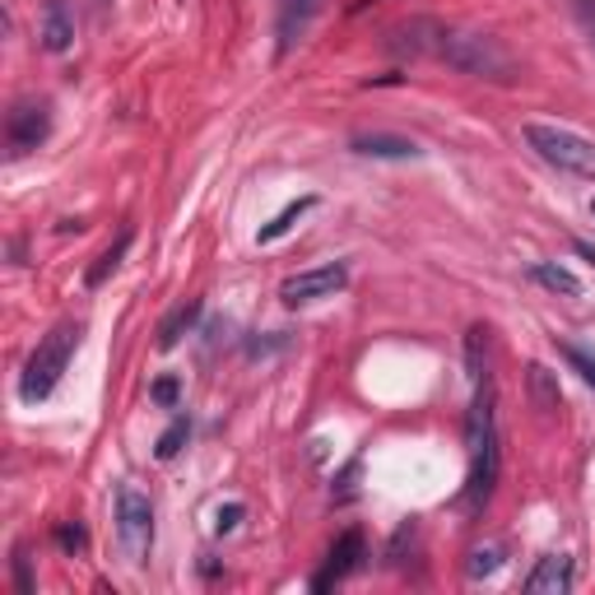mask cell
I'll return each instance as SVG.
<instances>
[{
    "label": "cell",
    "mask_w": 595,
    "mask_h": 595,
    "mask_svg": "<svg viewBox=\"0 0 595 595\" xmlns=\"http://www.w3.org/2000/svg\"><path fill=\"white\" fill-rule=\"evenodd\" d=\"M350 149L358 159H419L423 149L405 136H391V130H363V136L350 140Z\"/></svg>",
    "instance_id": "8fae6325"
},
{
    "label": "cell",
    "mask_w": 595,
    "mask_h": 595,
    "mask_svg": "<svg viewBox=\"0 0 595 595\" xmlns=\"http://www.w3.org/2000/svg\"><path fill=\"white\" fill-rule=\"evenodd\" d=\"M442 33H446V24L442 20H428V14H419V20H401L387 33V52L391 56H409V61H419V56H433L438 61Z\"/></svg>",
    "instance_id": "ba28073f"
},
{
    "label": "cell",
    "mask_w": 595,
    "mask_h": 595,
    "mask_svg": "<svg viewBox=\"0 0 595 595\" xmlns=\"http://www.w3.org/2000/svg\"><path fill=\"white\" fill-rule=\"evenodd\" d=\"M521 136L544 163H549V168L595 181V140L577 136V130H568V126H549V122H526Z\"/></svg>",
    "instance_id": "277c9868"
},
{
    "label": "cell",
    "mask_w": 595,
    "mask_h": 595,
    "mask_svg": "<svg viewBox=\"0 0 595 595\" xmlns=\"http://www.w3.org/2000/svg\"><path fill=\"white\" fill-rule=\"evenodd\" d=\"M498 568H503V549H498V544H489V549H474L470 564H466V572L474 577V582H479V577H493Z\"/></svg>",
    "instance_id": "7402d4cb"
},
{
    "label": "cell",
    "mask_w": 595,
    "mask_h": 595,
    "mask_svg": "<svg viewBox=\"0 0 595 595\" xmlns=\"http://www.w3.org/2000/svg\"><path fill=\"white\" fill-rule=\"evenodd\" d=\"M187 438H191V419L187 415H177L168 428H163V438H159V446H154V456L159 460H173L181 446H187Z\"/></svg>",
    "instance_id": "ffe728a7"
},
{
    "label": "cell",
    "mask_w": 595,
    "mask_h": 595,
    "mask_svg": "<svg viewBox=\"0 0 595 595\" xmlns=\"http://www.w3.org/2000/svg\"><path fill=\"white\" fill-rule=\"evenodd\" d=\"M591 214H595V195H591Z\"/></svg>",
    "instance_id": "4dcf8cb0"
},
{
    "label": "cell",
    "mask_w": 595,
    "mask_h": 595,
    "mask_svg": "<svg viewBox=\"0 0 595 595\" xmlns=\"http://www.w3.org/2000/svg\"><path fill=\"white\" fill-rule=\"evenodd\" d=\"M358 558H363V531H344L336 544H330V558H326V568L312 577V591H326V586H336L344 582L354 568H358Z\"/></svg>",
    "instance_id": "30bf717a"
},
{
    "label": "cell",
    "mask_w": 595,
    "mask_h": 595,
    "mask_svg": "<svg viewBox=\"0 0 595 595\" xmlns=\"http://www.w3.org/2000/svg\"><path fill=\"white\" fill-rule=\"evenodd\" d=\"M117 535L130 564H144L149 549H154V503L136 484L117 489Z\"/></svg>",
    "instance_id": "5b68a950"
},
{
    "label": "cell",
    "mask_w": 595,
    "mask_h": 595,
    "mask_svg": "<svg viewBox=\"0 0 595 595\" xmlns=\"http://www.w3.org/2000/svg\"><path fill=\"white\" fill-rule=\"evenodd\" d=\"M572 246H577V256H586V261H591V266H595V246H591V242H582V238H577Z\"/></svg>",
    "instance_id": "83f0119b"
},
{
    "label": "cell",
    "mask_w": 595,
    "mask_h": 595,
    "mask_svg": "<svg viewBox=\"0 0 595 595\" xmlns=\"http://www.w3.org/2000/svg\"><path fill=\"white\" fill-rule=\"evenodd\" d=\"M321 0H279V20H275V47L279 56H289L298 42H303V33L312 28V20H317Z\"/></svg>",
    "instance_id": "9c48e42d"
},
{
    "label": "cell",
    "mask_w": 595,
    "mask_h": 595,
    "mask_svg": "<svg viewBox=\"0 0 595 595\" xmlns=\"http://www.w3.org/2000/svg\"><path fill=\"white\" fill-rule=\"evenodd\" d=\"M56 544L65 554H79L89 544V535H85V526H75V521H65V526H56Z\"/></svg>",
    "instance_id": "cb8c5ba5"
},
{
    "label": "cell",
    "mask_w": 595,
    "mask_h": 595,
    "mask_svg": "<svg viewBox=\"0 0 595 595\" xmlns=\"http://www.w3.org/2000/svg\"><path fill=\"white\" fill-rule=\"evenodd\" d=\"M572 10H577V20H582V28L591 33V42H595V0H572Z\"/></svg>",
    "instance_id": "4316f807"
},
{
    "label": "cell",
    "mask_w": 595,
    "mask_h": 595,
    "mask_svg": "<svg viewBox=\"0 0 595 595\" xmlns=\"http://www.w3.org/2000/svg\"><path fill=\"white\" fill-rule=\"evenodd\" d=\"M372 5V0H354V10H368Z\"/></svg>",
    "instance_id": "f1b7e54d"
},
{
    "label": "cell",
    "mask_w": 595,
    "mask_h": 595,
    "mask_svg": "<svg viewBox=\"0 0 595 595\" xmlns=\"http://www.w3.org/2000/svg\"><path fill=\"white\" fill-rule=\"evenodd\" d=\"M558 354L568 358V368L582 377L586 387H595V350H591V344H558Z\"/></svg>",
    "instance_id": "44dd1931"
},
{
    "label": "cell",
    "mask_w": 595,
    "mask_h": 595,
    "mask_svg": "<svg viewBox=\"0 0 595 595\" xmlns=\"http://www.w3.org/2000/svg\"><path fill=\"white\" fill-rule=\"evenodd\" d=\"M312 210H317V195H298V201H289L284 210H279V214H275V219H270V224H261V233H256V242H279V238H284V233H293V224H298V219H303V214H312Z\"/></svg>",
    "instance_id": "2e32d148"
},
{
    "label": "cell",
    "mask_w": 595,
    "mask_h": 595,
    "mask_svg": "<svg viewBox=\"0 0 595 595\" xmlns=\"http://www.w3.org/2000/svg\"><path fill=\"white\" fill-rule=\"evenodd\" d=\"M130 242H136V233H130V228H122V233H117V242H112L107 252H103V256H98L93 266H89V275H85V284H89V289H103V284H107V279H112V270H117L122 261H126Z\"/></svg>",
    "instance_id": "e0dca14e"
},
{
    "label": "cell",
    "mask_w": 595,
    "mask_h": 595,
    "mask_svg": "<svg viewBox=\"0 0 595 595\" xmlns=\"http://www.w3.org/2000/svg\"><path fill=\"white\" fill-rule=\"evenodd\" d=\"M438 61H446L460 75L498 79V85L517 79V61H511L507 47L493 38V33H474V28H452V24H446L442 47H438Z\"/></svg>",
    "instance_id": "7a4b0ae2"
},
{
    "label": "cell",
    "mask_w": 595,
    "mask_h": 595,
    "mask_svg": "<svg viewBox=\"0 0 595 595\" xmlns=\"http://www.w3.org/2000/svg\"><path fill=\"white\" fill-rule=\"evenodd\" d=\"M79 336H85V326H79V321H61L52 336L38 340V350L28 354L24 377H20V401L38 405V401H47V395L56 391V382L65 377V368H71V358L79 350Z\"/></svg>",
    "instance_id": "3957f363"
},
{
    "label": "cell",
    "mask_w": 595,
    "mask_h": 595,
    "mask_svg": "<svg viewBox=\"0 0 595 595\" xmlns=\"http://www.w3.org/2000/svg\"><path fill=\"white\" fill-rule=\"evenodd\" d=\"M38 38L47 52H71V42H75V20H71V10H65V0H47L42 5V28H38Z\"/></svg>",
    "instance_id": "4fadbf2b"
},
{
    "label": "cell",
    "mask_w": 595,
    "mask_h": 595,
    "mask_svg": "<svg viewBox=\"0 0 595 595\" xmlns=\"http://www.w3.org/2000/svg\"><path fill=\"white\" fill-rule=\"evenodd\" d=\"M531 279H535V284H544L549 293L582 298V279H577L568 266H554V261H540V266H531Z\"/></svg>",
    "instance_id": "ac0fdd59"
},
{
    "label": "cell",
    "mask_w": 595,
    "mask_h": 595,
    "mask_svg": "<svg viewBox=\"0 0 595 595\" xmlns=\"http://www.w3.org/2000/svg\"><path fill=\"white\" fill-rule=\"evenodd\" d=\"M149 401L163 405V409H177V401H181V382H177V377H159V382L149 387Z\"/></svg>",
    "instance_id": "603a6c76"
},
{
    "label": "cell",
    "mask_w": 595,
    "mask_h": 595,
    "mask_svg": "<svg viewBox=\"0 0 595 595\" xmlns=\"http://www.w3.org/2000/svg\"><path fill=\"white\" fill-rule=\"evenodd\" d=\"M466 372L470 382H489V326H470L466 330Z\"/></svg>",
    "instance_id": "d6986e66"
},
{
    "label": "cell",
    "mask_w": 595,
    "mask_h": 595,
    "mask_svg": "<svg viewBox=\"0 0 595 595\" xmlns=\"http://www.w3.org/2000/svg\"><path fill=\"white\" fill-rule=\"evenodd\" d=\"M47 136H52V112H47V103H14L10 117H5V144L14 159L33 154Z\"/></svg>",
    "instance_id": "52a82bcc"
},
{
    "label": "cell",
    "mask_w": 595,
    "mask_h": 595,
    "mask_svg": "<svg viewBox=\"0 0 595 595\" xmlns=\"http://www.w3.org/2000/svg\"><path fill=\"white\" fill-rule=\"evenodd\" d=\"M526 382H531V401H535V409H544V415H558V409H564V391H558V377L544 368V363H531V368H526Z\"/></svg>",
    "instance_id": "9a60e30c"
},
{
    "label": "cell",
    "mask_w": 595,
    "mask_h": 595,
    "mask_svg": "<svg viewBox=\"0 0 595 595\" xmlns=\"http://www.w3.org/2000/svg\"><path fill=\"white\" fill-rule=\"evenodd\" d=\"M14 586H20V595H33V572H28L24 549H14Z\"/></svg>",
    "instance_id": "484cf974"
},
{
    "label": "cell",
    "mask_w": 595,
    "mask_h": 595,
    "mask_svg": "<svg viewBox=\"0 0 595 595\" xmlns=\"http://www.w3.org/2000/svg\"><path fill=\"white\" fill-rule=\"evenodd\" d=\"M201 312H205L201 298H187L181 307H173L168 317H163V326H159V350H177L181 336H187V330H191L195 321H201Z\"/></svg>",
    "instance_id": "5bb4252c"
},
{
    "label": "cell",
    "mask_w": 595,
    "mask_h": 595,
    "mask_svg": "<svg viewBox=\"0 0 595 595\" xmlns=\"http://www.w3.org/2000/svg\"><path fill=\"white\" fill-rule=\"evenodd\" d=\"M246 517V507L242 503H228V507H219L214 511V535H228V531H238V521Z\"/></svg>",
    "instance_id": "d4e9b609"
},
{
    "label": "cell",
    "mask_w": 595,
    "mask_h": 595,
    "mask_svg": "<svg viewBox=\"0 0 595 595\" xmlns=\"http://www.w3.org/2000/svg\"><path fill=\"white\" fill-rule=\"evenodd\" d=\"M98 5H103V10H107V5H112V0H98Z\"/></svg>",
    "instance_id": "f546056e"
},
{
    "label": "cell",
    "mask_w": 595,
    "mask_h": 595,
    "mask_svg": "<svg viewBox=\"0 0 595 595\" xmlns=\"http://www.w3.org/2000/svg\"><path fill=\"white\" fill-rule=\"evenodd\" d=\"M344 284H350V266H344V261H330V266L289 275L284 284H279V303H284V307H307V303H321V298H336Z\"/></svg>",
    "instance_id": "8992f818"
},
{
    "label": "cell",
    "mask_w": 595,
    "mask_h": 595,
    "mask_svg": "<svg viewBox=\"0 0 595 595\" xmlns=\"http://www.w3.org/2000/svg\"><path fill=\"white\" fill-rule=\"evenodd\" d=\"M526 591L531 595H568L572 591V558L568 554L540 558L531 568V577H526Z\"/></svg>",
    "instance_id": "7c38bea8"
},
{
    "label": "cell",
    "mask_w": 595,
    "mask_h": 595,
    "mask_svg": "<svg viewBox=\"0 0 595 595\" xmlns=\"http://www.w3.org/2000/svg\"><path fill=\"white\" fill-rule=\"evenodd\" d=\"M466 446H470V479H466V503L484 507L498 489V470H503V438H498V395L493 382L474 387V405L466 419Z\"/></svg>",
    "instance_id": "6da1fadb"
}]
</instances>
